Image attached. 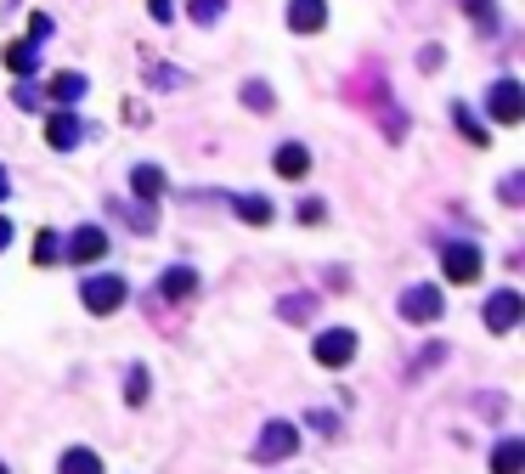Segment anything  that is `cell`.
<instances>
[{
    "label": "cell",
    "mask_w": 525,
    "mask_h": 474,
    "mask_svg": "<svg viewBox=\"0 0 525 474\" xmlns=\"http://www.w3.org/2000/svg\"><path fill=\"white\" fill-rule=\"evenodd\" d=\"M328 23V6L322 0H288V29L294 34H317Z\"/></svg>",
    "instance_id": "10"
},
{
    "label": "cell",
    "mask_w": 525,
    "mask_h": 474,
    "mask_svg": "<svg viewBox=\"0 0 525 474\" xmlns=\"http://www.w3.org/2000/svg\"><path fill=\"white\" fill-rule=\"evenodd\" d=\"M300 452V429L288 424V418H271L266 429L255 435V463H283Z\"/></svg>",
    "instance_id": "1"
},
{
    "label": "cell",
    "mask_w": 525,
    "mask_h": 474,
    "mask_svg": "<svg viewBox=\"0 0 525 474\" xmlns=\"http://www.w3.org/2000/svg\"><path fill=\"white\" fill-rule=\"evenodd\" d=\"M80 136H85V125H80V113H74V108H51L46 113V142L57 147V153H74Z\"/></svg>",
    "instance_id": "7"
},
{
    "label": "cell",
    "mask_w": 525,
    "mask_h": 474,
    "mask_svg": "<svg viewBox=\"0 0 525 474\" xmlns=\"http://www.w3.org/2000/svg\"><path fill=\"white\" fill-rule=\"evenodd\" d=\"M520 316H525V294L520 288H497L492 300H486V328L492 333H509Z\"/></svg>",
    "instance_id": "6"
},
{
    "label": "cell",
    "mask_w": 525,
    "mask_h": 474,
    "mask_svg": "<svg viewBox=\"0 0 525 474\" xmlns=\"http://www.w3.org/2000/svg\"><path fill=\"white\" fill-rule=\"evenodd\" d=\"M452 113H458V130H463V136H469V142H480V147H486V130H480L475 119H469V108H452Z\"/></svg>",
    "instance_id": "24"
},
{
    "label": "cell",
    "mask_w": 525,
    "mask_h": 474,
    "mask_svg": "<svg viewBox=\"0 0 525 474\" xmlns=\"http://www.w3.org/2000/svg\"><path fill=\"white\" fill-rule=\"evenodd\" d=\"M57 474H102V458H96L91 446H68L63 463H57Z\"/></svg>",
    "instance_id": "15"
},
{
    "label": "cell",
    "mask_w": 525,
    "mask_h": 474,
    "mask_svg": "<svg viewBox=\"0 0 525 474\" xmlns=\"http://www.w3.org/2000/svg\"><path fill=\"white\" fill-rule=\"evenodd\" d=\"M238 215H243L249 226H266V221H271V198H260V192H243V198H238Z\"/></svg>",
    "instance_id": "19"
},
{
    "label": "cell",
    "mask_w": 525,
    "mask_h": 474,
    "mask_svg": "<svg viewBox=\"0 0 525 474\" xmlns=\"http://www.w3.org/2000/svg\"><path fill=\"white\" fill-rule=\"evenodd\" d=\"M311 356H317V367H350L356 362V333L350 328H322L317 345H311Z\"/></svg>",
    "instance_id": "3"
},
{
    "label": "cell",
    "mask_w": 525,
    "mask_h": 474,
    "mask_svg": "<svg viewBox=\"0 0 525 474\" xmlns=\"http://www.w3.org/2000/svg\"><path fill=\"white\" fill-rule=\"evenodd\" d=\"M147 79H153V85H164V91H170V85H181V74H175V68H153Z\"/></svg>",
    "instance_id": "29"
},
{
    "label": "cell",
    "mask_w": 525,
    "mask_h": 474,
    "mask_svg": "<svg viewBox=\"0 0 525 474\" xmlns=\"http://www.w3.org/2000/svg\"><path fill=\"white\" fill-rule=\"evenodd\" d=\"M480 266H486V254L475 249V243H446L441 249V271H446V283H475Z\"/></svg>",
    "instance_id": "5"
},
{
    "label": "cell",
    "mask_w": 525,
    "mask_h": 474,
    "mask_svg": "<svg viewBox=\"0 0 525 474\" xmlns=\"http://www.w3.org/2000/svg\"><path fill=\"white\" fill-rule=\"evenodd\" d=\"M80 300H85V311L91 316H113L119 305L130 300V288H125V277H85Z\"/></svg>",
    "instance_id": "2"
},
{
    "label": "cell",
    "mask_w": 525,
    "mask_h": 474,
    "mask_svg": "<svg viewBox=\"0 0 525 474\" xmlns=\"http://www.w3.org/2000/svg\"><path fill=\"white\" fill-rule=\"evenodd\" d=\"M29 34H34V46H40V40L51 34V17H46V12H34V17H29Z\"/></svg>",
    "instance_id": "27"
},
{
    "label": "cell",
    "mask_w": 525,
    "mask_h": 474,
    "mask_svg": "<svg viewBox=\"0 0 525 474\" xmlns=\"http://www.w3.org/2000/svg\"><path fill=\"white\" fill-rule=\"evenodd\" d=\"M0 198H6V170H0Z\"/></svg>",
    "instance_id": "31"
},
{
    "label": "cell",
    "mask_w": 525,
    "mask_h": 474,
    "mask_svg": "<svg viewBox=\"0 0 525 474\" xmlns=\"http://www.w3.org/2000/svg\"><path fill=\"white\" fill-rule=\"evenodd\" d=\"M102 254H108V232H102V226H80V232L63 243V260H74V266H91Z\"/></svg>",
    "instance_id": "9"
},
{
    "label": "cell",
    "mask_w": 525,
    "mask_h": 474,
    "mask_svg": "<svg viewBox=\"0 0 525 474\" xmlns=\"http://www.w3.org/2000/svg\"><path fill=\"white\" fill-rule=\"evenodd\" d=\"M271 164H277V175H283V181H300V175L311 170V153H305L300 142H283V147H277V158H271Z\"/></svg>",
    "instance_id": "13"
},
{
    "label": "cell",
    "mask_w": 525,
    "mask_h": 474,
    "mask_svg": "<svg viewBox=\"0 0 525 474\" xmlns=\"http://www.w3.org/2000/svg\"><path fill=\"white\" fill-rule=\"evenodd\" d=\"M130 192H136L142 204L164 198V170H159V164H136V170H130Z\"/></svg>",
    "instance_id": "12"
},
{
    "label": "cell",
    "mask_w": 525,
    "mask_h": 474,
    "mask_svg": "<svg viewBox=\"0 0 525 474\" xmlns=\"http://www.w3.org/2000/svg\"><path fill=\"white\" fill-rule=\"evenodd\" d=\"M80 96H85V74H57L51 79V102H57V108H74Z\"/></svg>",
    "instance_id": "16"
},
{
    "label": "cell",
    "mask_w": 525,
    "mask_h": 474,
    "mask_svg": "<svg viewBox=\"0 0 525 474\" xmlns=\"http://www.w3.org/2000/svg\"><path fill=\"white\" fill-rule=\"evenodd\" d=\"M525 469V441L520 435H509V441L492 452V474H520Z\"/></svg>",
    "instance_id": "14"
},
{
    "label": "cell",
    "mask_w": 525,
    "mask_h": 474,
    "mask_svg": "<svg viewBox=\"0 0 525 474\" xmlns=\"http://www.w3.org/2000/svg\"><path fill=\"white\" fill-rule=\"evenodd\" d=\"M6 68H12V74H34V68H40V46H34V40L6 46Z\"/></svg>",
    "instance_id": "17"
},
{
    "label": "cell",
    "mask_w": 525,
    "mask_h": 474,
    "mask_svg": "<svg viewBox=\"0 0 525 474\" xmlns=\"http://www.w3.org/2000/svg\"><path fill=\"white\" fill-rule=\"evenodd\" d=\"M6 243H12V221H6V215H0V249H6Z\"/></svg>",
    "instance_id": "30"
},
{
    "label": "cell",
    "mask_w": 525,
    "mask_h": 474,
    "mask_svg": "<svg viewBox=\"0 0 525 474\" xmlns=\"http://www.w3.org/2000/svg\"><path fill=\"white\" fill-rule=\"evenodd\" d=\"M226 12V0H192V23H215Z\"/></svg>",
    "instance_id": "22"
},
{
    "label": "cell",
    "mask_w": 525,
    "mask_h": 474,
    "mask_svg": "<svg viewBox=\"0 0 525 474\" xmlns=\"http://www.w3.org/2000/svg\"><path fill=\"white\" fill-rule=\"evenodd\" d=\"M486 113H492L497 125H520L525 119V91H520V79H497L492 96H486Z\"/></svg>",
    "instance_id": "4"
},
{
    "label": "cell",
    "mask_w": 525,
    "mask_h": 474,
    "mask_svg": "<svg viewBox=\"0 0 525 474\" xmlns=\"http://www.w3.org/2000/svg\"><path fill=\"white\" fill-rule=\"evenodd\" d=\"M243 102H249V108H271V85L249 79V85H243Z\"/></svg>",
    "instance_id": "23"
},
{
    "label": "cell",
    "mask_w": 525,
    "mask_h": 474,
    "mask_svg": "<svg viewBox=\"0 0 525 474\" xmlns=\"http://www.w3.org/2000/svg\"><path fill=\"white\" fill-rule=\"evenodd\" d=\"M469 12H475V17H480V29H486V34H492V29H497V23H492V0H469Z\"/></svg>",
    "instance_id": "26"
},
{
    "label": "cell",
    "mask_w": 525,
    "mask_h": 474,
    "mask_svg": "<svg viewBox=\"0 0 525 474\" xmlns=\"http://www.w3.org/2000/svg\"><path fill=\"white\" fill-rule=\"evenodd\" d=\"M277 316H283V322H311V316H317V294H300V300L288 294V300H277Z\"/></svg>",
    "instance_id": "18"
},
{
    "label": "cell",
    "mask_w": 525,
    "mask_h": 474,
    "mask_svg": "<svg viewBox=\"0 0 525 474\" xmlns=\"http://www.w3.org/2000/svg\"><path fill=\"white\" fill-rule=\"evenodd\" d=\"M305 424L317 429V435H334V429H339V418H334V412H311V418H305Z\"/></svg>",
    "instance_id": "25"
},
{
    "label": "cell",
    "mask_w": 525,
    "mask_h": 474,
    "mask_svg": "<svg viewBox=\"0 0 525 474\" xmlns=\"http://www.w3.org/2000/svg\"><path fill=\"white\" fill-rule=\"evenodd\" d=\"M159 294H164V300H192V294H198V271H192V266L159 271Z\"/></svg>",
    "instance_id": "11"
},
{
    "label": "cell",
    "mask_w": 525,
    "mask_h": 474,
    "mask_svg": "<svg viewBox=\"0 0 525 474\" xmlns=\"http://www.w3.org/2000/svg\"><path fill=\"white\" fill-rule=\"evenodd\" d=\"M147 12L159 17V23H170V17H175V0H147Z\"/></svg>",
    "instance_id": "28"
},
{
    "label": "cell",
    "mask_w": 525,
    "mask_h": 474,
    "mask_svg": "<svg viewBox=\"0 0 525 474\" xmlns=\"http://www.w3.org/2000/svg\"><path fill=\"white\" fill-rule=\"evenodd\" d=\"M147 384H153V379H147V367L136 362V367L125 373V401H130V407H142V401H147Z\"/></svg>",
    "instance_id": "21"
},
{
    "label": "cell",
    "mask_w": 525,
    "mask_h": 474,
    "mask_svg": "<svg viewBox=\"0 0 525 474\" xmlns=\"http://www.w3.org/2000/svg\"><path fill=\"white\" fill-rule=\"evenodd\" d=\"M34 260H40V266H57V260H63V237L40 232V237H34Z\"/></svg>",
    "instance_id": "20"
},
{
    "label": "cell",
    "mask_w": 525,
    "mask_h": 474,
    "mask_svg": "<svg viewBox=\"0 0 525 474\" xmlns=\"http://www.w3.org/2000/svg\"><path fill=\"white\" fill-rule=\"evenodd\" d=\"M441 311H446V300L430 283H413L401 294V316H407V322H441Z\"/></svg>",
    "instance_id": "8"
},
{
    "label": "cell",
    "mask_w": 525,
    "mask_h": 474,
    "mask_svg": "<svg viewBox=\"0 0 525 474\" xmlns=\"http://www.w3.org/2000/svg\"><path fill=\"white\" fill-rule=\"evenodd\" d=\"M0 474H6V463H0Z\"/></svg>",
    "instance_id": "32"
}]
</instances>
